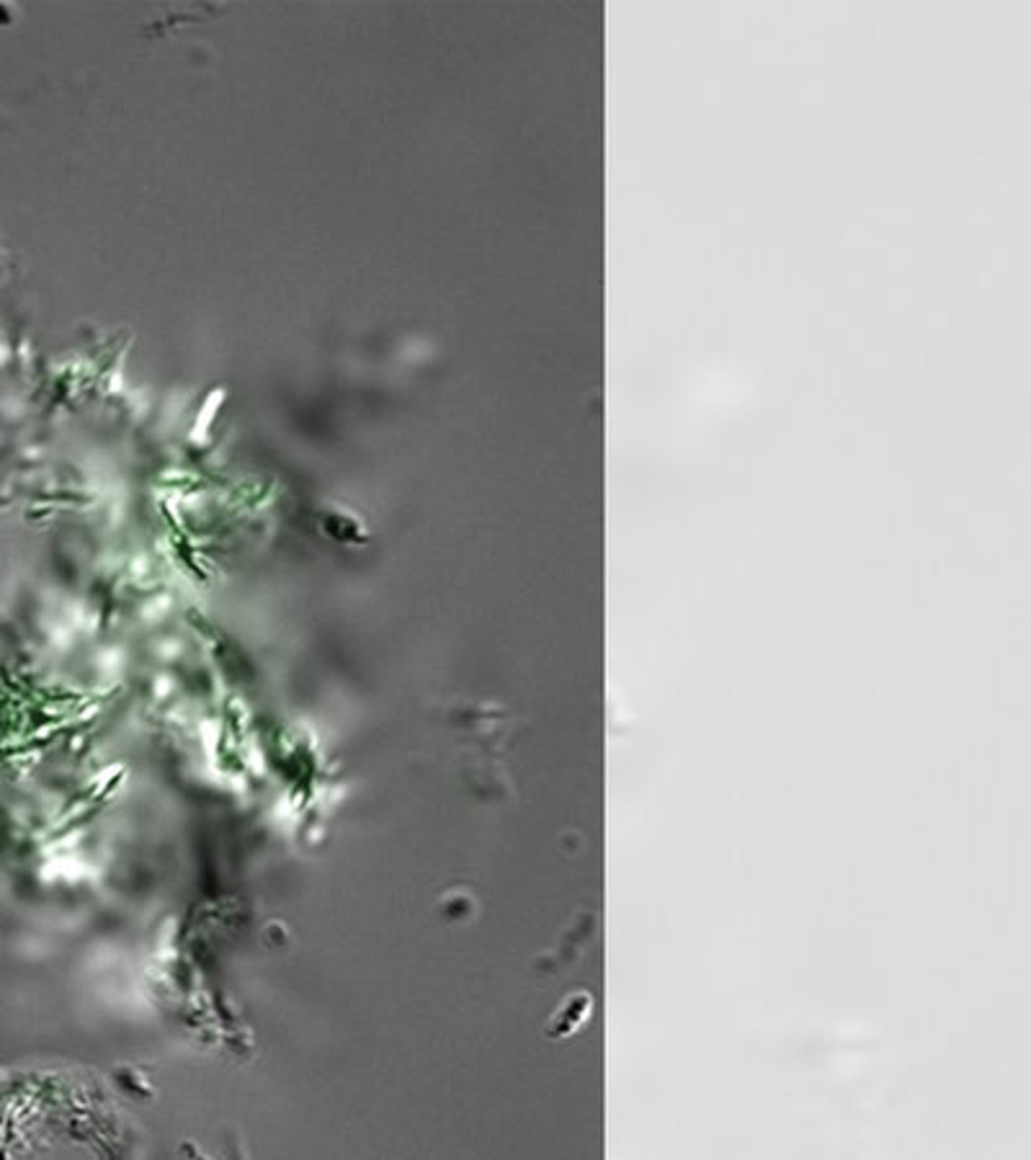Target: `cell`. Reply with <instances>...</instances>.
<instances>
[{
    "label": "cell",
    "mask_w": 1031,
    "mask_h": 1160,
    "mask_svg": "<svg viewBox=\"0 0 1031 1160\" xmlns=\"http://www.w3.org/2000/svg\"><path fill=\"white\" fill-rule=\"evenodd\" d=\"M591 1008H594V998L588 991H573L567 998L560 1003V1008L554 1010L550 1024H547V1037L550 1039H565V1037H573L575 1031H578L583 1024L588 1021V1016H591Z\"/></svg>",
    "instance_id": "cell-1"
}]
</instances>
